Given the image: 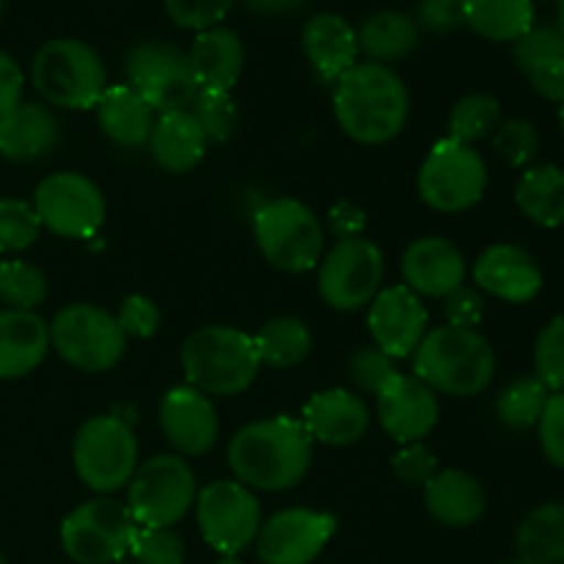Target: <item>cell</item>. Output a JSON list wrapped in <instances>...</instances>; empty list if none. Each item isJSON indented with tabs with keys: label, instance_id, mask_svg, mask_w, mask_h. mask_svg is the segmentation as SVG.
Returning a JSON list of instances; mask_svg holds the SVG:
<instances>
[{
	"label": "cell",
	"instance_id": "obj_1",
	"mask_svg": "<svg viewBox=\"0 0 564 564\" xmlns=\"http://www.w3.org/2000/svg\"><path fill=\"white\" fill-rule=\"evenodd\" d=\"M314 441L301 419H259L237 430L226 449V460L237 482L251 490L279 494L295 488L312 468Z\"/></svg>",
	"mask_w": 564,
	"mask_h": 564
},
{
	"label": "cell",
	"instance_id": "obj_2",
	"mask_svg": "<svg viewBox=\"0 0 564 564\" xmlns=\"http://www.w3.org/2000/svg\"><path fill=\"white\" fill-rule=\"evenodd\" d=\"M334 116L347 138L380 147L405 130L411 119V94L391 66L358 61L334 83Z\"/></svg>",
	"mask_w": 564,
	"mask_h": 564
},
{
	"label": "cell",
	"instance_id": "obj_3",
	"mask_svg": "<svg viewBox=\"0 0 564 564\" xmlns=\"http://www.w3.org/2000/svg\"><path fill=\"white\" fill-rule=\"evenodd\" d=\"M413 375L435 394L477 397L494 383L496 352L474 328H430L413 352Z\"/></svg>",
	"mask_w": 564,
	"mask_h": 564
},
{
	"label": "cell",
	"instance_id": "obj_4",
	"mask_svg": "<svg viewBox=\"0 0 564 564\" xmlns=\"http://www.w3.org/2000/svg\"><path fill=\"white\" fill-rule=\"evenodd\" d=\"M182 372L187 386L207 397H237L253 386L259 356L253 336L231 325H204L182 341Z\"/></svg>",
	"mask_w": 564,
	"mask_h": 564
},
{
	"label": "cell",
	"instance_id": "obj_5",
	"mask_svg": "<svg viewBox=\"0 0 564 564\" xmlns=\"http://www.w3.org/2000/svg\"><path fill=\"white\" fill-rule=\"evenodd\" d=\"M33 88L44 102L64 110H94L108 88V69L91 44L80 39H50L31 64Z\"/></svg>",
	"mask_w": 564,
	"mask_h": 564
},
{
	"label": "cell",
	"instance_id": "obj_6",
	"mask_svg": "<svg viewBox=\"0 0 564 564\" xmlns=\"http://www.w3.org/2000/svg\"><path fill=\"white\" fill-rule=\"evenodd\" d=\"M259 253L281 273L317 270L325 253V226L312 207L290 196L270 198L253 213Z\"/></svg>",
	"mask_w": 564,
	"mask_h": 564
},
{
	"label": "cell",
	"instance_id": "obj_7",
	"mask_svg": "<svg viewBox=\"0 0 564 564\" xmlns=\"http://www.w3.org/2000/svg\"><path fill=\"white\" fill-rule=\"evenodd\" d=\"M198 496L193 466L180 455H154L138 463L127 485V510L143 529H171L193 510Z\"/></svg>",
	"mask_w": 564,
	"mask_h": 564
},
{
	"label": "cell",
	"instance_id": "obj_8",
	"mask_svg": "<svg viewBox=\"0 0 564 564\" xmlns=\"http://www.w3.org/2000/svg\"><path fill=\"white\" fill-rule=\"evenodd\" d=\"M72 466L94 494L110 496L127 488L138 468L135 430L119 416H91L77 430Z\"/></svg>",
	"mask_w": 564,
	"mask_h": 564
},
{
	"label": "cell",
	"instance_id": "obj_9",
	"mask_svg": "<svg viewBox=\"0 0 564 564\" xmlns=\"http://www.w3.org/2000/svg\"><path fill=\"white\" fill-rule=\"evenodd\" d=\"M50 347L69 367L99 375L113 369L127 350V336L116 314L94 303H69L50 323Z\"/></svg>",
	"mask_w": 564,
	"mask_h": 564
},
{
	"label": "cell",
	"instance_id": "obj_10",
	"mask_svg": "<svg viewBox=\"0 0 564 564\" xmlns=\"http://www.w3.org/2000/svg\"><path fill=\"white\" fill-rule=\"evenodd\" d=\"M416 187L422 202L435 213H466L488 191V163L474 147L441 138L419 169Z\"/></svg>",
	"mask_w": 564,
	"mask_h": 564
},
{
	"label": "cell",
	"instance_id": "obj_11",
	"mask_svg": "<svg viewBox=\"0 0 564 564\" xmlns=\"http://www.w3.org/2000/svg\"><path fill=\"white\" fill-rule=\"evenodd\" d=\"M124 72L127 86L141 94V99L154 113L187 110L196 94L202 91L191 69L187 50L163 39L138 42L127 53Z\"/></svg>",
	"mask_w": 564,
	"mask_h": 564
},
{
	"label": "cell",
	"instance_id": "obj_12",
	"mask_svg": "<svg viewBox=\"0 0 564 564\" xmlns=\"http://www.w3.org/2000/svg\"><path fill=\"white\" fill-rule=\"evenodd\" d=\"M135 518L124 501L97 496L77 505L61 523V549L77 564H113L130 554Z\"/></svg>",
	"mask_w": 564,
	"mask_h": 564
},
{
	"label": "cell",
	"instance_id": "obj_13",
	"mask_svg": "<svg viewBox=\"0 0 564 564\" xmlns=\"http://www.w3.org/2000/svg\"><path fill=\"white\" fill-rule=\"evenodd\" d=\"M383 251L367 237L336 240L317 264V290L334 312H358L383 290Z\"/></svg>",
	"mask_w": 564,
	"mask_h": 564
},
{
	"label": "cell",
	"instance_id": "obj_14",
	"mask_svg": "<svg viewBox=\"0 0 564 564\" xmlns=\"http://www.w3.org/2000/svg\"><path fill=\"white\" fill-rule=\"evenodd\" d=\"M196 523L204 543L224 556H240L257 543L262 507L257 494L237 479H218L198 490Z\"/></svg>",
	"mask_w": 564,
	"mask_h": 564
},
{
	"label": "cell",
	"instance_id": "obj_15",
	"mask_svg": "<svg viewBox=\"0 0 564 564\" xmlns=\"http://www.w3.org/2000/svg\"><path fill=\"white\" fill-rule=\"evenodd\" d=\"M33 209L42 229L66 240H91L105 226V196L88 176L77 171H58L39 182L33 193Z\"/></svg>",
	"mask_w": 564,
	"mask_h": 564
},
{
	"label": "cell",
	"instance_id": "obj_16",
	"mask_svg": "<svg viewBox=\"0 0 564 564\" xmlns=\"http://www.w3.org/2000/svg\"><path fill=\"white\" fill-rule=\"evenodd\" d=\"M334 534L336 518L330 512L290 507L262 521L253 549L262 564H312Z\"/></svg>",
	"mask_w": 564,
	"mask_h": 564
},
{
	"label": "cell",
	"instance_id": "obj_17",
	"mask_svg": "<svg viewBox=\"0 0 564 564\" xmlns=\"http://www.w3.org/2000/svg\"><path fill=\"white\" fill-rule=\"evenodd\" d=\"M372 345L389 358H413L430 330V314L422 297L405 284H391L375 295L367 314Z\"/></svg>",
	"mask_w": 564,
	"mask_h": 564
},
{
	"label": "cell",
	"instance_id": "obj_18",
	"mask_svg": "<svg viewBox=\"0 0 564 564\" xmlns=\"http://www.w3.org/2000/svg\"><path fill=\"white\" fill-rule=\"evenodd\" d=\"M378 422L397 444H422L438 424V394L413 372H397L375 394Z\"/></svg>",
	"mask_w": 564,
	"mask_h": 564
},
{
	"label": "cell",
	"instance_id": "obj_19",
	"mask_svg": "<svg viewBox=\"0 0 564 564\" xmlns=\"http://www.w3.org/2000/svg\"><path fill=\"white\" fill-rule=\"evenodd\" d=\"M160 427L174 455L202 457L218 444L220 422L213 397L202 394L193 386L169 389L160 400Z\"/></svg>",
	"mask_w": 564,
	"mask_h": 564
},
{
	"label": "cell",
	"instance_id": "obj_20",
	"mask_svg": "<svg viewBox=\"0 0 564 564\" xmlns=\"http://www.w3.org/2000/svg\"><path fill=\"white\" fill-rule=\"evenodd\" d=\"M402 281L419 297L444 301L449 292L466 284V257L452 240L427 235L413 240L402 253Z\"/></svg>",
	"mask_w": 564,
	"mask_h": 564
},
{
	"label": "cell",
	"instance_id": "obj_21",
	"mask_svg": "<svg viewBox=\"0 0 564 564\" xmlns=\"http://www.w3.org/2000/svg\"><path fill=\"white\" fill-rule=\"evenodd\" d=\"M471 273L479 292H488L507 303H529L543 290V270L538 259L527 248L512 246V242L485 248L474 262Z\"/></svg>",
	"mask_w": 564,
	"mask_h": 564
},
{
	"label": "cell",
	"instance_id": "obj_22",
	"mask_svg": "<svg viewBox=\"0 0 564 564\" xmlns=\"http://www.w3.org/2000/svg\"><path fill=\"white\" fill-rule=\"evenodd\" d=\"M369 405L350 389H325L308 397L301 424L308 438L325 446H350L367 435Z\"/></svg>",
	"mask_w": 564,
	"mask_h": 564
},
{
	"label": "cell",
	"instance_id": "obj_23",
	"mask_svg": "<svg viewBox=\"0 0 564 564\" xmlns=\"http://www.w3.org/2000/svg\"><path fill=\"white\" fill-rule=\"evenodd\" d=\"M303 53L323 83H336L358 64L356 28L334 11L314 14L301 33Z\"/></svg>",
	"mask_w": 564,
	"mask_h": 564
},
{
	"label": "cell",
	"instance_id": "obj_24",
	"mask_svg": "<svg viewBox=\"0 0 564 564\" xmlns=\"http://www.w3.org/2000/svg\"><path fill=\"white\" fill-rule=\"evenodd\" d=\"M424 507L441 527L466 529L485 516L488 499L477 477L460 468H444L424 485Z\"/></svg>",
	"mask_w": 564,
	"mask_h": 564
},
{
	"label": "cell",
	"instance_id": "obj_25",
	"mask_svg": "<svg viewBox=\"0 0 564 564\" xmlns=\"http://www.w3.org/2000/svg\"><path fill=\"white\" fill-rule=\"evenodd\" d=\"M187 58H191L198 88L231 91L246 66V47L231 28L215 25L196 33L191 50H187Z\"/></svg>",
	"mask_w": 564,
	"mask_h": 564
},
{
	"label": "cell",
	"instance_id": "obj_26",
	"mask_svg": "<svg viewBox=\"0 0 564 564\" xmlns=\"http://www.w3.org/2000/svg\"><path fill=\"white\" fill-rule=\"evenodd\" d=\"M50 352V325L36 312H0V380L31 375Z\"/></svg>",
	"mask_w": 564,
	"mask_h": 564
},
{
	"label": "cell",
	"instance_id": "obj_27",
	"mask_svg": "<svg viewBox=\"0 0 564 564\" xmlns=\"http://www.w3.org/2000/svg\"><path fill=\"white\" fill-rule=\"evenodd\" d=\"M61 127L53 110L39 102H20L0 119V158L14 163L42 160L58 147Z\"/></svg>",
	"mask_w": 564,
	"mask_h": 564
},
{
	"label": "cell",
	"instance_id": "obj_28",
	"mask_svg": "<svg viewBox=\"0 0 564 564\" xmlns=\"http://www.w3.org/2000/svg\"><path fill=\"white\" fill-rule=\"evenodd\" d=\"M147 147L160 169L169 174H187L202 163L209 141L191 110H171L158 113Z\"/></svg>",
	"mask_w": 564,
	"mask_h": 564
},
{
	"label": "cell",
	"instance_id": "obj_29",
	"mask_svg": "<svg viewBox=\"0 0 564 564\" xmlns=\"http://www.w3.org/2000/svg\"><path fill=\"white\" fill-rule=\"evenodd\" d=\"M97 124L105 135L124 149H141L149 143L152 127L158 113L141 99V94L132 91L127 83L108 86L102 97L94 105Z\"/></svg>",
	"mask_w": 564,
	"mask_h": 564
},
{
	"label": "cell",
	"instance_id": "obj_30",
	"mask_svg": "<svg viewBox=\"0 0 564 564\" xmlns=\"http://www.w3.org/2000/svg\"><path fill=\"white\" fill-rule=\"evenodd\" d=\"M358 53L367 55L372 64H386L402 61L416 50L419 44V25L411 14L397 9H383L369 14L356 28Z\"/></svg>",
	"mask_w": 564,
	"mask_h": 564
},
{
	"label": "cell",
	"instance_id": "obj_31",
	"mask_svg": "<svg viewBox=\"0 0 564 564\" xmlns=\"http://www.w3.org/2000/svg\"><path fill=\"white\" fill-rule=\"evenodd\" d=\"M516 204L534 226H564V171L551 163L529 165L516 185Z\"/></svg>",
	"mask_w": 564,
	"mask_h": 564
},
{
	"label": "cell",
	"instance_id": "obj_32",
	"mask_svg": "<svg viewBox=\"0 0 564 564\" xmlns=\"http://www.w3.org/2000/svg\"><path fill=\"white\" fill-rule=\"evenodd\" d=\"M523 564H564V505H540L521 521L516 534Z\"/></svg>",
	"mask_w": 564,
	"mask_h": 564
},
{
	"label": "cell",
	"instance_id": "obj_33",
	"mask_svg": "<svg viewBox=\"0 0 564 564\" xmlns=\"http://www.w3.org/2000/svg\"><path fill=\"white\" fill-rule=\"evenodd\" d=\"M466 25L490 42L516 44L534 28V0H466Z\"/></svg>",
	"mask_w": 564,
	"mask_h": 564
},
{
	"label": "cell",
	"instance_id": "obj_34",
	"mask_svg": "<svg viewBox=\"0 0 564 564\" xmlns=\"http://www.w3.org/2000/svg\"><path fill=\"white\" fill-rule=\"evenodd\" d=\"M259 364L273 369H292L308 358L314 347V336L301 317H273L253 336Z\"/></svg>",
	"mask_w": 564,
	"mask_h": 564
},
{
	"label": "cell",
	"instance_id": "obj_35",
	"mask_svg": "<svg viewBox=\"0 0 564 564\" xmlns=\"http://www.w3.org/2000/svg\"><path fill=\"white\" fill-rule=\"evenodd\" d=\"M501 124V102L494 94L474 91L457 99L446 119V138L460 141L466 147L485 141Z\"/></svg>",
	"mask_w": 564,
	"mask_h": 564
},
{
	"label": "cell",
	"instance_id": "obj_36",
	"mask_svg": "<svg viewBox=\"0 0 564 564\" xmlns=\"http://www.w3.org/2000/svg\"><path fill=\"white\" fill-rule=\"evenodd\" d=\"M549 397L551 391L545 389L534 375H529V378H518L512 380L510 386L501 389L499 400H496V413H499L501 422L512 430L538 427Z\"/></svg>",
	"mask_w": 564,
	"mask_h": 564
},
{
	"label": "cell",
	"instance_id": "obj_37",
	"mask_svg": "<svg viewBox=\"0 0 564 564\" xmlns=\"http://www.w3.org/2000/svg\"><path fill=\"white\" fill-rule=\"evenodd\" d=\"M47 297V279L42 270L22 259H3L0 262V301L9 308L36 312Z\"/></svg>",
	"mask_w": 564,
	"mask_h": 564
},
{
	"label": "cell",
	"instance_id": "obj_38",
	"mask_svg": "<svg viewBox=\"0 0 564 564\" xmlns=\"http://www.w3.org/2000/svg\"><path fill=\"white\" fill-rule=\"evenodd\" d=\"M187 110L198 121L209 143L229 141L237 127V105L231 99V91H207V88H202Z\"/></svg>",
	"mask_w": 564,
	"mask_h": 564
},
{
	"label": "cell",
	"instance_id": "obj_39",
	"mask_svg": "<svg viewBox=\"0 0 564 564\" xmlns=\"http://www.w3.org/2000/svg\"><path fill=\"white\" fill-rule=\"evenodd\" d=\"M39 215L22 198H0V253H17L39 240Z\"/></svg>",
	"mask_w": 564,
	"mask_h": 564
},
{
	"label": "cell",
	"instance_id": "obj_40",
	"mask_svg": "<svg viewBox=\"0 0 564 564\" xmlns=\"http://www.w3.org/2000/svg\"><path fill=\"white\" fill-rule=\"evenodd\" d=\"M534 378L554 394L564 391V317H554L534 341Z\"/></svg>",
	"mask_w": 564,
	"mask_h": 564
},
{
	"label": "cell",
	"instance_id": "obj_41",
	"mask_svg": "<svg viewBox=\"0 0 564 564\" xmlns=\"http://www.w3.org/2000/svg\"><path fill=\"white\" fill-rule=\"evenodd\" d=\"M490 138H494V149L499 152V158L512 169H529L540 152V135L532 121L527 119H501Z\"/></svg>",
	"mask_w": 564,
	"mask_h": 564
},
{
	"label": "cell",
	"instance_id": "obj_42",
	"mask_svg": "<svg viewBox=\"0 0 564 564\" xmlns=\"http://www.w3.org/2000/svg\"><path fill=\"white\" fill-rule=\"evenodd\" d=\"M397 372L400 369L394 367V358H389L375 345L356 347L352 356L347 358V375H350L352 386L364 394H378Z\"/></svg>",
	"mask_w": 564,
	"mask_h": 564
},
{
	"label": "cell",
	"instance_id": "obj_43",
	"mask_svg": "<svg viewBox=\"0 0 564 564\" xmlns=\"http://www.w3.org/2000/svg\"><path fill=\"white\" fill-rule=\"evenodd\" d=\"M130 556L138 564H182L185 543L174 529H135L130 543Z\"/></svg>",
	"mask_w": 564,
	"mask_h": 564
},
{
	"label": "cell",
	"instance_id": "obj_44",
	"mask_svg": "<svg viewBox=\"0 0 564 564\" xmlns=\"http://www.w3.org/2000/svg\"><path fill=\"white\" fill-rule=\"evenodd\" d=\"M512 58L521 72H529L543 61L564 58V33L560 25H534L532 31L518 39L512 47Z\"/></svg>",
	"mask_w": 564,
	"mask_h": 564
},
{
	"label": "cell",
	"instance_id": "obj_45",
	"mask_svg": "<svg viewBox=\"0 0 564 564\" xmlns=\"http://www.w3.org/2000/svg\"><path fill=\"white\" fill-rule=\"evenodd\" d=\"M235 3L237 0H163L174 25L196 33L220 25V20L235 9Z\"/></svg>",
	"mask_w": 564,
	"mask_h": 564
},
{
	"label": "cell",
	"instance_id": "obj_46",
	"mask_svg": "<svg viewBox=\"0 0 564 564\" xmlns=\"http://www.w3.org/2000/svg\"><path fill=\"white\" fill-rule=\"evenodd\" d=\"M540 449L545 460L564 471V391H554L545 402V411L538 422Z\"/></svg>",
	"mask_w": 564,
	"mask_h": 564
},
{
	"label": "cell",
	"instance_id": "obj_47",
	"mask_svg": "<svg viewBox=\"0 0 564 564\" xmlns=\"http://www.w3.org/2000/svg\"><path fill=\"white\" fill-rule=\"evenodd\" d=\"M116 319H119V328L124 330L127 339H130V336L132 339H152L160 328V308L158 303L149 301V297L130 295L121 303Z\"/></svg>",
	"mask_w": 564,
	"mask_h": 564
},
{
	"label": "cell",
	"instance_id": "obj_48",
	"mask_svg": "<svg viewBox=\"0 0 564 564\" xmlns=\"http://www.w3.org/2000/svg\"><path fill=\"white\" fill-rule=\"evenodd\" d=\"M391 468L405 485H427L430 477L438 471V457L424 444H402L400 452L391 457Z\"/></svg>",
	"mask_w": 564,
	"mask_h": 564
},
{
	"label": "cell",
	"instance_id": "obj_49",
	"mask_svg": "<svg viewBox=\"0 0 564 564\" xmlns=\"http://www.w3.org/2000/svg\"><path fill=\"white\" fill-rule=\"evenodd\" d=\"M444 317L446 325L452 328H474L482 323L485 317V297L479 290H471V286H457L455 292L444 297Z\"/></svg>",
	"mask_w": 564,
	"mask_h": 564
},
{
	"label": "cell",
	"instance_id": "obj_50",
	"mask_svg": "<svg viewBox=\"0 0 564 564\" xmlns=\"http://www.w3.org/2000/svg\"><path fill=\"white\" fill-rule=\"evenodd\" d=\"M416 25L433 33L457 31L466 25V0H422Z\"/></svg>",
	"mask_w": 564,
	"mask_h": 564
},
{
	"label": "cell",
	"instance_id": "obj_51",
	"mask_svg": "<svg viewBox=\"0 0 564 564\" xmlns=\"http://www.w3.org/2000/svg\"><path fill=\"white\" fill-rule=\"evenodd\" d=\"M523 75H527L529 86H532L540 97L551 99V102H562L564 99V58L543 61V64L523 72Z\"/></svg>",
	"mask_w": 564,
	"mask_h": 564
},
{
	"label": "cell",
	"instance_id": "obj_52",
	"mask_svg": "<svg viewBox=\"0 0 564 564\" xmlns=\"http://www.w3.org/2000/svg\"><path fill=\"white\" fill-rule=\"evenodd\" d=\"M367 229V215L358 204L336 202L328 213V231L336 240H350V237H364Z\"/></svg>",
	"mask_w": 564,
	"mask_h": 564
},
{
	"label": "cell",
	"instance_id": "obj_53",
	"mask_svg": "<svg viewBox=\"0 0 564 564\" xmlns=\"http://www.w3.org/2000/svg\"><path fill=\"white\" fill-rule=\"evenodd\" d=\"M22 86H25V75L20 64L0 50V119L22 102Z\"/></svg>",
	"mask_w": 564,
	"mask_h": 564
},
{
	"label": "cell",
	"instance_id": "obj_54",
	"mask_svg": "<svg viewBox=\"0 0 564 564\" xmlns=\"http://www.w3.org/2000/svg\"><path fill=\"white\" fill-rule=\"evenodd\" d=\"M308 0H246V6L257 14H292Z\"/></svg>",
	"mask_w": 564,
	"mask_h": 564
},
{
	"label": "cell",
	"instance_id": "obj_55",
	"mask_svg": "<svg viewBox=\"0 0 564 564\" xmlns=\"http://www.w3.org/2000/svg\"><path fill=\"white\" fill-rule=\"evenodd\" d=\"M556 17H560V31L564 33V0H556Z\"/></svg>",
	"mask_w": 564,
	"mask_h": 564
},
{
	"label": "cell",
	"instance_id": "obj_56",
	"mask_svg": "<svg viewBox=\"0 0 564 564\" xmlns=\"http://www.w3.org/2000/svg\"><path fill=\"white\" fill-rule=\"evenodd\" d=\"M218 564H246V562H240L237 556H224V560H220Z\"/></svg>",
	"mask_w": 564,
	"mask_h": 564
},
{
	"label": "cell",
	"instance_id": "obj_57",
	"mask_svg": "<svg viewBox=\"0 0 564 564\" xmlns=\"http://www.w3.org/2000/svg\"><path fill=\"white\" fill-rule=\"evenodd\" d=\"M560 127H562V138H564V99L560 102Z\"/></svg>",
	"mask_w": 564,
	"mask_h": 564
},
{
	"label": "cell",
	"instance_id": "obj_58",
	"mask_svg": "<svg viewBox=\"0 0 564 564\" xmlns=\"http://www.w3.org/2000/svg\"><path fill=\"white\" fill-rule=\"evenodd\" d=\"M113 564H138V562H132V560H119V562H113Z\"/></svg>",
	"mask_w": 564,
	"mask_h": 564
},
{
	"label": "cell",
	"instance_id": "obj_59",
	"mask_svg": "<svg viewBox=\"0 0 564 564\" xmlns=\"http://www.w3.org/2000/svg\"><path fill=\"white\" fill-rule=\"evenodd\" d=\"M3 11H6V0H0V17H3Z\"/></svg>",
	"mask_w": 564,
	"mask_h": 564
},
{
	"label": "cell",
	"instance_id": "obj_60",
	"mask_svg": "<svg viewBox=\"0 0 564 564\" xmlns=\"http://www.w3.org/2000/svg\"><path fill=\"white\" fill-rule=\"evenodd\" d=\"M505 564H523L521 560H512V562H505Z\"/></svg>",
	"mask_w": 564,
	"mask_h": 564
},
{
	"label": "cell",
	"instance_id": "obj_61",
	"mask_svg": "<svg viewBox=\"0 0 564 564\" xmlns=\"http://www.w3.org/2000/svg\"><path fill=\"white\" fill-rule=\"evenodd\" d=\"M0 564H9V562H6V556H3V554H0Z\"/></svg>",
	"mask_w": 564,
	"mask_h": 564
}]
</instances>
